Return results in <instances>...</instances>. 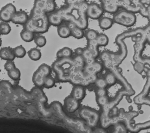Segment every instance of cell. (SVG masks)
Segmentation results:
<instances>
[{
	"mask_svg": "<svg viewBox=\"0 0 150 133\" xmlns=\"http://www.w3.org/2000/svg\"><path fill=\"white\" fill-rule=\"evenodd\" d=\"M83 51L84 49L82 47H77L76 48V50H75V53H76V55L77 56H82L83 55Z\"/></svg>",
	"mask_w": 150,
	"mask_h": 133,
	"instance_id": "37",
	"label": "cell"
},
{
	"mask_svg": "<svg viewBox=\"0 0 150 133\" xmlns=\"http://www.w3.org/2000/svg\"><path fill=\"white\" fill-rule=\"evenodd\" d=\"M52 71L51 67L46 64H42L39 66L33 75V82L37 87H42L44 85V80L46 77L49 76Z\"/></svg>",
	"mask_w": 150,
	"mask_h": 133,
	"instance_id": "5",
	"label": "cell"
},
{
	"mask_svg": "<svg viewBox=\"0 0 150 133\" xmlns=\"http://www.w3.org/2000/svg\"><path fill=\"white\" fill-rule=\"evenodd\" d=\"M113 23L112 19L109 17H101L98 21L99 26L103 30L109 29L112 26Z\"/></svg>",
	"mask_w": 150,
	"mask_h": 133,
	"instance_id": "17",
	"label": "cell"
},
{
	"mask_svg": "<svg viewBox=\"0 0 150 133\" xmlns=\"http://www.w3.org/2000/svg\"><path fill=\"white\" fill-rule=\"evenodd\" d=\"M16 12V8L13 4H7L0 10V20L5 23L11 22L12 17Z\"/></svg>",
	"mask_w": 150,
	"mask_h": 133,
	"instance_id": "8",
	"label": "cell"
},
{
	"mask_svg": "<svg viewBox=\"0 0 150 133\" xmlns=\"http://www.w3.org/2000/svg\"><path fill=\"white\" fill-rule=\"evenodd\" d=\"M104 79L106 81L107 86H112L116 83V78L115 77V75L112 73H110V72L107 74Z\"/></svg>",
	"mask_w": 150,
	"mask_h": 133,
	"instance_id": "30",
	"label": "cell"
},
{
	"mask_svg": "<svg viewBox=\"0 0 150 133\" xmlns=\"http://www.w3.org/2000/svg\"><path fill=\"white\" fill-rule=\"evenodd\" d=\"M58 35L62 38H67L71 36V29L69 25H61L58 27L57 29Z\"/></svg>",
	"mask_w": 150,
	"mask_h": 133,
	"instance_id": "16",
	"label": "cell"
},
{
	"mask_svg": "<svg viewBox=\"0 0 150 133\" xmlns=\"http://www.w3.org/2000/svg\"><path fill=\"white\" fill-rule=\"evenodd\" d=\"M55 1L50 0H35L32 11L42 12L47 14L53 13L55 11Z\"/></svg>",
	"mask_w": 150,
	"mask_h": 133,
	"instance_id": "6",
	"label": "cell"
},
{
	"mask_svg": "<svg viewBox=\"0 0 150 133\" xmlns=\"http://www.w3.org/2000/svg\"><path fill=\"white\" fill-rule=\"evenodd\" d=\"M0 58L7 61H13L15 56L13 51V48L10 47H4L0 49Z\"/></svg>",
	"mask_w": 150,
	"mask_h": 133,
	"instance_id": "14",
	"label": "cell"
},
{
	"mask_svg": "<svg viewBox=\"0 0 150 133\" xmlns=\"http://www.w3.org/2000/svg\"><path fill=\"white\" fill-rule=\"evenodd\" d=\"M50 28V23L47 19V15L42 12L31 11V16L24 25V29L32 33H45L47 32Z\"/></svg>",
	"mask_w": 150,
	"mask_h": 133,
	"instance_id": "2",
	"label": "cell"
},
{
	"mask_svg": "<svg viewBox=\"0 0 150 133\" xmlns=\"http://www.w3.org/2000/svg\"><path fill=\"white\" fill-rule=\"evenodd\" d=\"M102 69V66L100 63L94 62L91 64H86L83 69V74L89 78H94Z\"/></svg>",
	"mask_w": 150,
	"mask_h": 133,
	"instance_id": "9",
	"label": "cell"
},
{
	"mask_svg": "<svg viewBox=\"0 0 150 133\" xmlns=\"http://www.w3.org/2000/svg\"><path fill=\"white\" fill-rule=\"evenodd\" d=\"M7 72L8 77H9L11 79H13L14 81H17L20 79V78L21 77V72L18 68H15L13 69H12V70Z\"/></svg>",
	"mask_w": 150,
	"mask_h": 133,
	"instance_id": "26",
	"label": "cell"
},
{
	"mask_svg": "<svg viewBox=\"0 0 150 133\" xmlns=\"http://www.w3.org/2000/svg\"><path fill=\"white\" fill-rule=\"evenodd\" d=\"M82 57L86 64H91L95 62V59L92 56V54L90 53V51L87 50V48L84 49Z\"/></svg>",
	"mask_w": 150,
	"mask_h": 133,
	"instance_id": "24",
	"label": "cell"
},
{
	"mask_svg": "<svg viewBox=\"0 0 150 133\" xmlns=\"http://www.w3.org/2000/svg\"><path fill=\"white\" fill-rule=\"evenodd\" d=\"M101 1H102V0H101Z\"/></svg>",
	"mask_w": 150,
	"mask_h": 133,
	"instance_id": "39",
	"label": "cell"
},
{
	"mask_svg": "<svg viewBox=\"0 0 150 133\" xmlns=\"http://www.w3.org/2000/svg\"><path fill=\"white\" fill-rule=\"evenodd\" d=\"M79 101L74 99L73 97L69 96L64 100V107L69 113H74L79 108Z\"/></svg>",
	"mask_w": 150,
	"mask_h": 133,
	"instance_id": "10",
	"label": "cell"
},
{
	"mask_svg": "<svg viewBox=\"0 0 150 133\" xmlns=\"http://www.w3.org/2000/svg\"><path fill=\"white\" fill-rule=\"evenodd\" d=\"M47 19H48L50 25H52L55 27H59V25H61L63 22L61 16L57 11L53 12L49 15H47Z\"/></svg>",
	"mask_w": 150,
	"mask_h": 133,
	"instance_id": "15",
	"label": "cell"
},
{
	"mask_svg": "<svg viewBox=\"0 0 150 133\" xmlns=\"http://www.w3.org/2000/svg\"><path fill=\"white\" fill-rule=\"evenodd\" d=\"M65 2L67 5H71L82 4V3L86 2V0H65Z\"/></svg>",
	"mask_w": 150,
	"mask_h": 133,
	"instance_id": "36",
	"label": "cell"
},
{
	"mask_svg": "<svg viewBox=\"0 0 150 133\" xmlns=\"http://www.w3.org/2000/svg\"><path fill=\"white\" fill-rule=\"evenodd\" d=\"M70 96L78 101H82L86 96L85 89L82 85H76L71 90Z\"/></svg>",
	"mask_w": 150,
	"mask_h": 133,
	"instance_id": "13",
	"label": "cell"
},
{
	"mask_svg": "<svg viewBox=\"0 0 150 133\" xmlns=\"http://www.w3.org/2000/svg\"><path fill=\"white\" fill-rule=\"evenodd\" d=\"M102 6L104 12L109 13H116L118 10L119 6L115 0H102Z\"/></svg>",
	"mask_w": 150,
	"mask_h": 133,
	"instance_id": "12",
	"label": "cell"
},
{
	"mask_svg": "<svg viewBox=\"0 0 150 133\" xmlns=\"http://www.w3.org/2000/svg\"><path fill=\"white\" fill-rule=\"evenodd\" d=\"M95 85L97 88H106L108 86L104 78H96L94 81Z\"/></svg>",
	"mask_w": 150,
	"mask_h": 133,
	"instance_id": "32",
	"label": "cell"
},
{
	"mask_svg": "<svg viewBox=\"0 0 150 133\" xmlns=\"http://www.w3.org/2000/svg\"><path fill=\"white\" fill-rule=\"evenodd\" d=\"M96 101L99 105L104 106L109 101V98H108L107 96L99 97V98H96Z\"/></svg>",
	"mask_w": 150,
	"mask_h": 133,
	"instance_id": "33",
	"label": "cell"
},
{
	"mask_svg": "<svg viewBox=\"0 0 150 133\" xmlns=\"http://www.w3.org/2000/svg\"><path fill=\"white\" fill-rule=\"evenodd\" d=\"M34 41H35V44L40 47H44L45 45L46 44V42H47L46 37H45L44 36L40 35H37V37H35Z\"/></svg>",
	"mask_w": 150,
	"mask_h": 133,
	"instance_id": "29",
	"label": "cell"
},
{
	"mask_svg": "<svg viewBox=\"0 0 150 133\" xmlns=\"http://www.w3.org/2000/svg\"><path fill=\"white\" fill-rule=\"evenodd\" d=\"M55 80L53 77L49 75V76H47L44 79L43 86L46 88H53L55 86Z\"/></svg>",
	"mask_w": 150,
	"mask_h": 133,
	"instance_id": "31",
	"label": "cell"
},
{
	"mask_svg": "<svg viewBox=\"0 0 150 133\" xmlns=\"http://www.w3.org/2000/svg\"><path fill=\"white\" fill-rule=\"evenodd\" d=\"M79 115L82 119L86 121L87 125L91 127H95L100 120V114L96 110L91 107H84L80 108Z\"/></svg>",
	"mask_w": 150,
	"mask_h": 133,
	"instance_id": "4",
	"label": "cell"
},
{
	"mask_svg": "<svg viewBox=\"0 0 150 133\" xmlns=\"http://www.w3.org/2000/svg\"><path fill=\"white\" fill-rule=\"evenodd\" d=\"M98 47H99L98 46L95 40L88 42V46L86 48H87V50L90 51V53L92 54L95 59L97 58L99 55H100Z\"/></svg>",
	"mask_w": 150,
	"mask_h": 133,
	"instance_id": "20",
	"label": "cell"
},
{
	"mask_svg": "<svg viewBox=\"0 0 150 133\" xmlns=\"http://www.w3.org/2000/svg\"><path fill=\"white\" fill-rule=\"evenodd\" d=\"M95 93L96 96V98H99V97L107 96V92L106 88H96Z\"/></svg>",
	"mask_w": 150,
	"mask_h": 133,
	"instance_id": "35",
	"label": "cell"
},
{
	"mask_svg": "<svg viewBox=\"0 0 150 133\" xmlns=\"http://www.w3.org/2000/svg\"><path fill=\"white\" fill-rule=\"evenodd\" d=\"M11 31L10 25L7 23H0V35H6L9 34Z\"/></svg>",
	"mask_w": 150,
	"mask_h": 133,
	"instance_id": "27",
	"label": "cell"
},
{
	"mask_svg": "<svg viewBox=\"0 0 150 133\" xmlns=\"http://www.w3.org/2000/svg\"><path fill=\"white\" fill-rule=\"evenodd\" d=\"M113 22L119 25L127 27L134 25L137 22V16L133 12L124 10L116 13L113 16Z\"/></svg>",
	"mask_w": 150,
	"mask_h": 133,
	"instance_id": "3",
	"label": "cell"
},
{
	"mask_svg": "<svg viewBox=\"0 0 150 133\" xmlns=\"http://www.w3.org/2000/svg\"><path fill=\"white\" fill-rule=\"evenodd\" d=\"M13 51L15 57L17 58H23L26 55V50L22 46H18L13 48Z\"/></svg>",
	"mask_w": 150,
	"mask_h": 133,
	"instance_id": "25",
	"label": "cell"
},
{
	"mask_svg": "<svg viewBox=\"0 0 150 133\" xmlns=\"http://www.w3.org/2000/svg\"><path fill=\"white\" fill-rule=\"evenodd\" d=\"M95 41L98 47H104L106 46L109 43V38L106 35L101 33V34H98Z\"/></svg>",
	"mask_w": 150,
	"mask_h": 133,
	"instance_id": "22",
	"label": "cell"
},
{
	"mask_svg": "<svg viewBox=\"0 0 150 133\" xmlns=\"http://www.w3.org/2000/svg\"><path fill=\"white\" fill-rule=\"evenodd\" d=\"M29 20V16L25 11H16L13 17H12L11 22L15 24H20V25H24Z\"/></svg>",
	"mask_w": 150,
	"mask_h": 133,
	"instance_id": "11",
	"label": "cell"
},
{
	"mask_svg": "<svg viewBox=\"0 0 150 133\" xmlns=\"http://www.w3.org/2000/svg\"><path fill=\"white\" fill-rule=\"evenodd\" d=\"M98 35V32L93 29L88 30V31L85 33V37L86 38V40H88V42L96 40Z\"/></svg>",
	"mask_w": 150,
	"mask_h": 133,
	"instance_id": "28",
	"label": "cell"
},
{
	"mask_svg": "<svg viewBox=\"0 0 150 133\" xmlns=\"http://www.w3.org/2000/svg\"><path fill=\"white\" fill-rule=\"evenodd\" d=\"M28 56L30 59L34 61L40 60L42 57L41 51L37 48H32L28 51Z\"/></svg>",
	"mask_w": 150,
	"mask_h": 133,
	"instance_id": "23",
	"label": "cell"
},
{
	"mask_svg": "<svg viewBox=\"0 0 150 133\" xmlns=\"http://www.w3.org/2000/svg\"><path fill=\"white\" fill-rule=\"evenodd\" d=\"M50 1H55V0H50Z\"/></svg>",
	"mask_w": 150,
	"mask_h": 133,
	"instance_id": "38",
	"label": "cell"
},
{
	"mask_svg": "<svg viewBox=\"0 0 150 133\" xmlns=\"http://www.w3.org/2000/svg\"><path fill=\"white\" fill-rule=\"evenodd\" d=\"M20 37L25 42H30L34 40L35 34L28 29H23L20 33Z\"/></svg>",
	"mask_w": 150,
	"mask_h": 133,
	"instance_id": "21",
	"label": "cell"
},
{
	"mask_svg": "<svg viewBox=\"0 0 150 133\" xmlns=\"http://www.w3.org/2000/svg\"><path fill=\"white\" fill-rule=\"evenodd\" d=\"M72 26L69 25L71 29V36L76 39H81L85 37V33L83 29L77 28L76 25H73L72 23H70Z\"/></svg>",
	"mask_w": 150,
	"mask_h": 133,
	"instance_id": "18",
	"label": "cell"
},
{
	"mask_svg": "<svg viewBox=\"0 0 150 133\" xmlns=\"http://www.w3.org/2000/svg\"><path fill=\"white\" fill-rule=\"evenodd\" d=\"M88 5L86 2H84L80 4L67 5L60 8L57 12L63 21H67L84 31L88 25V17L86 13Z\"/></svg>",
	"mask_w": 150,
	"mask_h": 133,
	"instance_id": "1",
	"label": "cell"
},
{
	"mask_svg": "<svg viewBox=\"0 0 150 133\" xmlns=\"http://www.w3.org/2000/svg\"><path fill=\"white\" fill-rule=\"evenodd\" d=\"M15 68H16V65H15L13 61H10V60H8V61L6 62L5 64H4V68L5 70L7 71H9Z\"/></svg>",
	"mask_w": 150,
	"mask_h": 133,
	"instance_id": "34",
	"label": "cell"
},
{
	"mask_svg": "<svg viewBox=\"0 0 150 133\" xmlns=\"http://www.w3.org/2000/svg\"><path fill=\"white\" fill-rule=\"evenodd\" d=\"M72 50L68 47H64L57 51V57L59 59L70 58L72 56Z\"/></svg>",
	"mask_w": 150,
	"mask_h": 133,
	"instance_id": "19",
	"label": "cell"
},
{
	"mask_svg": "<svg viewBox=\"0 0 150 133\" xmlns=\"http://www.w3.org/2000/svg\"><path fill=\"white\" fill-rule=\"evenodd\" d=\"M103 13L104 11L101 6L95 3L88 4L86 11L88 18H89L92 20H99L101 18Z\"/></svg>",
	"mask_w": 150,
	"mask_h": 133,
	"instance_id": "7",
	"label": "cell"
}]
</instances>
